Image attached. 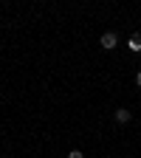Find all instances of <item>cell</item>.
<instances>
[{"instance_id":"277c9868","label":"cell","mask_w":141,"mask_h":158,"mask_svg":"<svg viewBox=\"0 0 141 158\" xmlns=\"http://www.w3.org/2000/svg\"><path fill=\"white\" fill-rule=\"evenodd\" d=\"M68 158H85V155H82V150H71V152H68Z\"/></svg>"},{"instance_id":"7a4b0ae2","label":"cell","mask_w":141,"mask_h":158,"mask_svg":"<svg viewBox=\"0 0 141 158\" xmlns=\"http://www.w3.org/2000/svg\"><path fill=\"white\" fill-rule=\"evenodd\" d=\"M113 118H116V122H118V124H127V122H130V118H133V113H130L127 107H118V110L113 113Z\"/></svg>"},{"instance_id":"5b68a950","label":"cell","mask_w":141,"mask_h":158,"mask_svg":"<svg viewBox=\"0 0 141 158\" xmlns=\"http://www.w3.org/2000/svg\"><path fill=\"white\" fill-rule=\"evenodd\" d=\"M135 85H138V88H141V71H138V73H135Z\"/></svg>"},{"instance_id":"3957f363","label":"cell","mask_w":141,"mask_h":158,"mask_svg":"<svg viewBox=\"0 0 141 158\" xmlns=\"http://www.w3.org/2000/svg\"><path fill=\"white\" fill-rule=\"evenodd\" d=\"M127 48H130L133 54H141V34H133V37L127 40Z\"/></svg>"},{"instance_id":"6da1fadb","label":"cell","mask_w":141,"mask_h":158,"mask_svg":"<svg viewBox=\"0 0 141 158\" xmlns=\"http://www.w3.org/2000/svg\"><path fill=\"white\" fill-rule=\"evenodd\" d=\"M99 45H102L105 51H113V48L118 45V34H116V31H105L102 37H99Z\"/></svg>"}]
</instances>
